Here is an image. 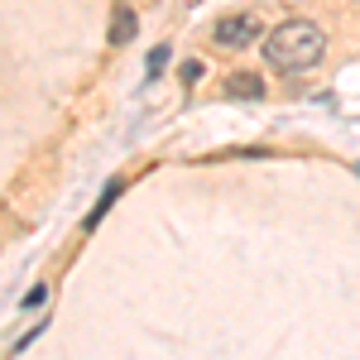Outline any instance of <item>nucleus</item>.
<instances>
[{"instance_id": "7", "label": "nucleus", "mask_w": 360, "mask_h": 360, "mask_svg": "<svg viewBox=\"0 0 360 360\" xmlns=\"http://www.w3.org/2000/svg\"><path fill=\"white\" fill-rule=\"evenodd\" d=\"M44 298H49V288H29V293H25V307H39Z\"/></svg>"}, {"instance_id": "5", "label": "nucleus", "mask_w": 360, "mask_h": 360, "mask_svg": "<svg viewBox=\"0 0 360 360\" xmlns=\"http://www.w3.org/2000/svg\"><path fill=\"white\" fill-rule=\"evenodd\" d=\"M115 197H120V183H111V188H106V193H101V202H96V212H91V217H86V226H96V221H101V212H106V207H111Z\"/></svg>"}, {"instance_id": "1", "label": "nucleus", "mask_w": 360, "mask_h": 360, "mask_svg": "<svg viewBox=\"0 0 360 360\" xmlns=\"http://www.w3.org/2000/svg\"><path fill=\"white\" fill-rule=\"evenodd\" d=\"M322 53H327V34L312 20H283L264 39V63L274 72H307V68L322 63Z\"/></svg>"}, {"instance_id": "6", "label": "nucleus", "mask_w": 360, "mask_h": 360, "mask_svg": "<svg viewBox=\"0 0 360 360\" xmlns=\"http://www.w3.org/2000/svg\"><path fill=\"white\" fill-rule=\"evenodd\" d=\"M168 53H173L168 44H159V49L149 53V77H159V72H164V68H168Z\"/></svg>"}, {"instance_id": "2", "label": "nucleus", "mask_w": 360, "mask_h": 360, "mask_svg": "<svg viewBox=\"0 0 360 360\" xmlns=\"http://www.w3.org/2000/svg\"><path fill=\"white\" fill-rule=\"evenodd\" d=\"M212 34H217L221 49H245V44L259 39V15H245V10H240V15H221Z\"/></svg>"}, {"instance_id": "4", "label": "nucleus", "mask_w": 360, "mask_h": 360, "mask_svg": "<svg viewBox=\"0 0 360 360\" xmlns=\"http://www.w3.org/2000/svg\"><path fill=\"white\" fill-rule=\"evenodd\" d=\"M135 25H139L135 10H130V5H115V20H111V44H115V49L135 39Z\"/></svg>"}, {"instance_id": "3", "label": "nucleus", "mask_w": 360, "mask_h": 360, "mask_svg": "<svg viewBox=\"0 0 360 360\" xmlns=\"http://www.w3.org/2000/svg\"><path fill=\"white\" fill-rule=\"evenodd\" d=\"M226 91L240 96V101H255V96H264V77L259 72H231L226 77Z\"/></svg>"}]
</instances>
